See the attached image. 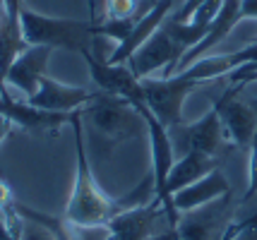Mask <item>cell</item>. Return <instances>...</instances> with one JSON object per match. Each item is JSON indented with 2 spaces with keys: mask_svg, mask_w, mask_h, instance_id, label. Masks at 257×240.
<instances>
[{
  "mask_svg": "<svg viewBox=\"0 0 257 240\" xmlns=\"http://www.w3.org/2000/svg\"><path fill=\"white\" fill-rule=\"evenodd\" d=\"M84 113L75 111L70 125L75 130V156H77V166H75V183H72V192L67 199L65 214L63 216L82 223V226H106L115 214H118V199H113L96 185V178L91 173L89 156L84 151Z\"/></svg>",
  "mask_w": 257,
  "mask_h": 240,
  "instance_id": "6da1fadb",
  "label": "cell"
},
{
  "mask_svg": "<svg viewBox=\"0 0 257 240\" xmlns=\"http://www.w3.org/2000/svg\"><path fill=\"white\" fill-rule=\"evenodd\" d=\"M20 27H22V36L27 46H51L65 48V51H75L79 56H84L87 51H96V32L94 24L87 20H65V17H51V15H41V12L32 10L22 5L20 10Z\"/></svg>",
  "mask_w": 257,
  "mask_h": 240,
  "instance_id": "7a4b0ae2",
  "label": "cell"
},
{
  "mask_svg": "<svg viewBox=\"0 0 257 240\" xmlns=\"http://www.w3.org/2000/svg\"><path fill=\"white\" fill-rule=\"evenodd\" d=\"M82 113L111 144H123L147 132V118L142 111L113 94L96 92V96L82 108Z\"/></svg>",
  "mask_w": 257,
  "mask_h": 240,
  "instance_id": "3957f363",
  "label": "cell"
},
{
  "mask_svg": "<svg viewBox=\"0 0 257 240\" xmlns=\"http://www.w3.org/2000/svg\"><path fill=\"white\" fill-rule=\"evenodd\" d=\"M180 58H183L180 46L161 24L157 34H152L147 39V44H142L135 51L133 58L127 60V65H130L137 80L154 77L157 72H161V77H171L176 72V65L180 63Z\"/></svg>",
  "mask_w": 257,
  "mask_h": 240,
  "instance_id": "277c9868",
  "label": "cell"
},
{
  "mask_svg": "<svg viewBox=\"0 0 257 240\" xmlns=\"http://www.w3.org/2000/svg\"><path fill=\"white\" fill-rule=\"evenodd\" d=\"M87 60V68L94 84L99 87V92L113 94V96H120L125 101L135 103V106H142L145 103V89H142V80L135 77V72L130 70L127 63H108L106 58L96 56L87 51L84 53Z\"/></svg>",
  "mask_w": 257,
  "mask_h": 240,
  "instance_id": "5b68a950",
  "label": "cell"
},
{
  "mask_svg": "<svg viewBox=\"0 0 257 240\" xmlns=\"http://www.w3.org/2000/svg\"><path fill=\"white\" fill-rule=\"evenodd\" d=\"M240 87H228L221 99L214 101V108L221 120L226 142L235 147H250L252 137L257 135V106L240 101Z\"/></svg>",
  "mask_w": 257,
  "mask_h": 240,
  "instance_id": "8992f818",
  "label": "cell"
},
{
  "mask_svg": "<svg viewBox=\"0 0 257 240\" xmlns=\"http://www.w3.org/2000/svg\"><path fill=\"white\" fill-rule=\"evenodd\" d=\"M0 115H5L12 125L22 127L27 132H58L72 120V113H51L36 108L27 99H15L8 87L0 89Z\"/></svg>",
  "mask_w": 257,
  "mask_h": 240,
  "instance_id": "52a82bcc",
  "label": "cell"
},
{
  "mask_svg": "<svg viewBox=\"0 0 257 240\" xmlns=\"http://www.w3.org/2000/svg\"><path fill=\"white\" fill-rule=\"evenodd\" d=\"M164 214V206L159 199H152L149 204L120 209L115 216L106 223L108 240H149L157 235V221Z\"/></svg>",
  "mask_w": 257,
  "mask_h": 240,
  "instance_id": "ba28073f",
  "label": "cell"
},
{
  "mask_svg": "<svg viewBox=\"0 0 257 240\" xmlns=\"http://www.w3.org/2000/svg\"><path fill=\"white\" fill-rule=\"evenodd\" d=\"M173 3H176V0H154L142 15H137L130 34L125 36L120 44H115V48L111 51V56L106 58V60H108V63H115V65H118V63H127V60L133 58L135 51L142 46V44H147V39L161 29V24L166 22V17L171 15V10H173Z\"/></svg>",
  "mask_w": 257,
  "mask_h": 240,
  "instance_id": "9c48e42d",
  "label": "cell"
},
{
  "mask_svg": "<svg viewBox=\"0 0 257 240\" xmlns=\"http://www.w3.org/2000/svg\"><path fill=\"white\" fill-rule=\"evenodd\" d=\"M94 96H96V92H89L84 87L63 84V82L46 75L44 80L39 82V89L27 101L36 108L51 111V113H75V111H82Z\"/></svg>",
  "mask_w": 257,
  "mask_h": 240,
  "instance_id": "30bf717a",
  "label": "cell"
},
{
  "mask_svg": "<svg viewBox=\"0 0 257 240\" xmlns=\"http://www.w3.org/2000/svg\"><path fill=\"white\" fill-rule=\"evenodd\" d=\"M53 53L51 46H27L15 58V63L10 65L8 75H5V87H12L20 94H24V99H29L36 89L39 82L46 77V68H48V58Z\"/></svg>",
  "mask_w": 257,
  "mask_h": 240,
  "instance_id": "8fae6325",
  "label": "cell"
},
{
  "mask_svg": "<svg viewBox=\"0 0 257 240\" xmlns=\"http://www.w3.org/2000/svg\"><path fill=\"white\" fill-rule=\"evenodd\" d=\"M176 130L180 132L185 151H200V154H207V156H214V159H216V154L221 151L226 142L221 120H219V113H216L214 106L202 115L200 120H195L190 125H178Z\"/></svg>",
  "mask_w": 257,
  "mask_h": 240,
  "instance_id": "7c38bea8",
  "label": "cell"
},
{
  "mask_svg": "<svg viewBox=\"0 0 257 240\" xmlns=\"http://www.w3.org/2000/svg\"><path fill=\"white\" fill-rule=\"evenodd\" d=\"M231 192L228 187V178L224 175L221 168H214L209 175L200 178L197 183L183 187L173 194V206L178 214H188V211H195V209H202V206L212 204L216 199H221Z\"/></svg>",
  "mask_w": 257,
  "mask_h": 240,
  "instance_id": "4fadbf2b",
  "label": "cell"
},
{
  "mask_svg": "<svg viewBox=\"0 0 257 240\" xmlns=\"http://www.w3.org/2000/svg\"><path fill=\"white\" fill-rule=\"evenodd\" d=\"M17 211L22 218H29V221L46 226L56 240H108L106 226H82V223H75L65 216H51V214L36 211L32 206L20 204V202H17Z\"/></svg>",
  "mask_w": 257,
  "mask_h": 240,
  "instance_id": "5bb4252c",
  "label": "cell"
},
{
  "mask_svg": "<svg viewBox=\"0 0 257 240\" xmlns=\"http://www.w3.org/2000/svg\"><path fill=\"white\" fill-rule=\"evenodd\" d=\"M214 168H219V161L214 156H207V154H200V151H185L171 168V175H168V183H166V197H168V204L171 209L176 211L173 206V194L188 187V185L197 183L200 178L209 175Z\"/></svg>",
  "mask_w": 257,
  "mask_h": 240,
  "instance_id": "9a60e30c",
  "label": "cell"
},
{
  "mask_svg": "<svg viewBox=\"0 0 257 240\" xmlns=\"http://www.w3.org/2000/svg\"><path fill=\"white\" fill-rule=\"evenodd\" d=\"M216 202L202 206V209H195L200 214L188 211V216H180V223L176 228L178 230V240H212L214 230H216V214H221V209L228 204V194L221 197V204H216Z\"/></svg>",
  "mask_w": 257,
  "mask_h": 240,
  "instance_id": "2e32d148",
  "label": "cell"
},
{
  "mask_svg": "<svg viewBox=\"0 0 257 240\" xmlns=\"http://www.w3.org/2000/svg\"><path fill=\"white\" fill-rule=\"evenodd\" d=\"M140 0H106L103 20H130L137 15Z\"/></svg>",
  "mask_w": 257,
  "mask_h": 240,
  "instance_id": "e0dca14e",
  "label": "cell"
},
{
  "mask_svg": "<svg viewBox=\"0 0 257 240\" xmlns=\"http://www.w3.org/2000/svg\"><path fill=\"white\" fill-rule=\"evenodd\" d=\"M257 194V135L250 142V159H247V187L243 192V199L240 204L245 206L252 202V197Z\"/></svg>",
  "mask_w": 257,
  "mask_h": 240,
  "instance_id": "ac0fdd59",
  "label": "cell"
},
{
  "mask_svg": "<svg viewBox=\"0 0 257 240\" xmlns=\"http://www.w3.org/2000/svg\"><path fill=\"white\" fill-rule=\"evenodd\" d=\"M22 240H56V238H53V233L46 228V226L36 223V221H29V218H24Z\"/></svg>",
  "mask_w": 257,
  "mask_h": 240,
  "instance_id": "d6986e66",
  "label": "cell"
},
{
  "mask_svg": "<svg viewBox=\"0 0 257 240\" xmlns=\"http://www.w3.org/2000/svg\"><path fill=\"white\" fill-rule=\"evenodd\" d=\"M238 20H257V0H240V10H238Z\"/></svg>",
  "mask_w": 257,
  "mask_h": 240,
  "instance_id": "ffe728a7",
  "label": "cell"
},
{
  "mask_svg": "<svg viewBox=\"0 0 257 240\" xmlns=\"http://www.w3.org/2000/svg\"><path fill=\"white\" fill-rule=\"evenodd\" d=\"M10 130H12V123L5 115H0V178H5V171H3V142L10 135Z\"/></svg>",
  "mask_w": 257,
  "mask_h": 240,
  "instance_id": "44dd1931",
  "label": "cell"
},
{
  "mask_svg": "<svg viewBox=\"0 0 257 240\" xmlns=\"http://www.w3.org/2000/svg\"><path fill=\"white\" fill-rule=\"evenodd\" d=\"M103 5L106 0H89V22L91 24H99V17L103 12Z\"/></svg>",
  "mask_w": 257,
  "mask_h": 240,
  "instance_id": "7402d4cb",
  "label": "cell"
},
{
  "mask_svg": "<svg viewBox=\"0 0 257 240\" xmlns=\"http://www.w3.org/2000/svg\"><path fill=\"white\" fill-rule=\"evenodd\" d=\"M3 87H5V82H3V80H0V89H3Z\"/></svg>",
  "mask_w": 257,
  "mask_h": 240,
  "instance_id": "603a6c76",
  "label": "cell"
},
{
  "mask_svg": "<svg viewBox=\"0 0 257 240\" xmlns=\"http://www.w3.org/2000/svg\"><path fill=\"white\" fill-rule=\"evenodd\" d=\"M255 41H257V39H255Z\"/></svg>",
  "mask_w": 257,
  "mask_h": 240,
  "instance_id": "cb8c5ba5",
  "label": "cell"
}]
</instances>
